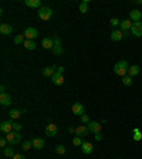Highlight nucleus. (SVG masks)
I'll return each instance as SVG.
<instances>
[{
	"mask_svg": "<svg viewBox=\"0 0 142 159\" xmlns=\"http://www.w3.org/2000/svg\"><path fill=\"white\" fill-rule=\"evenodd\" d=\"M128 68H129L128 63H126L125 60H121V61H118V63L114 66V72H115L117 75H119V77H125L126 72H128Z\"/></svg>",
	"mask_w": 142,
	"mask_h": 159,
	"instance_id": "f257e3e1",
	"label": "nucleus"
},
{
	"mask_svg": "<svg viewBox=\"0 0 142 159\" xmlns=\"http://www.w3.org/2000/svg\"><path fill=\"white\" fill-rule=\"evenodd\" d=\"M37 14H38V17L41 18V20H50V18L53 17V10L48 6H43L41 9H38Z\"/></svg>",
	"mask_w": 142,
	"mask_h": 159,
	"instance_id": "f03ea898",
	"label": "nucleus"
},
{
	"mask_svg": "<svg viewBox=\"0 0 142 159\" xmlns=\"http://www.w3.org/2000/svg\"><path fill=\"white\" fill-rule=\"evenodd\" d=\"M6 139H7L9 143H12V145H17V143H20V141H21V135H20V132L12 131V132L6 134Z\"/></svg>",
	"mask_w": 142,
	"mask_h": 159,
	"instance_id": "7ed1b4c3",
	"label": "nucleus"
},
{
	"mask_svg": "<svg viewBox=\"0 0 142 159\" xmlns=\"http://www.w3.org/2000/svg\"><path fill=\"white\" fill-rule=\"evenodd\" d=\"M23 34L26 37V40H33L34 41L36 38H37V35H38V31H37V29H34V27H27Z\"/></svg>",
	"mask_w": 142,
	"mask_h": 159,
	"instance_id": "20e7f679",
	"label": "nucleus"
},
{
	"mask_svg": "<svg viewBox=\"0 0 142 159\" xmlns=\"http://www.w3.org/2000/svg\"><path fill=\"white\" fill-rule=\"evenodd\" d=\"M71 111H72V114L74 115H77V117H81V115H84V111H85V108L83 104H80V102H75V104H72L71 106Z\"/></svg>",
	"mask_w": 142,
	"mask_h": 159,
	"instance_id": "39448f33",
	"label": "nucleus"
},
{
	"mask_svg": "<svg viewBox=\"0 0 142 159\" xmlns=\"http://www.w3.org/2000/svg\"><path fill=\"white\" fill-rule=\"evenodd\" d=\"M131 33L135 35V37H142V23H141V21L132 23V27H131Z\"/></svg>",
	"mask_w": 142,
	"mask_h": 159,
	"instance_id": "423d86ee",
	"label": "nucleus"
},
{
	"mask_svg": "<svg viewBox=\"0 0 142 159\" xmlns=\"http://www.w3.org/2000/svg\"><path fill=\"white\" fill-rule=\"evenodd\" d=\"M44 132H46V135H47V136H50V138H54V136L57 135V132H58V128H57V125L48 124L47 126H46Z\"/></svg>",
	"mask_w": 142,
	"mask_h": 159,
	"instance_id": "0eeeda50",
	"label": "nucleus"
},
{
	"mask_svg": "<svg viewBox=\"0 0 142 159\" xmlns=\"http://www.w3.org/2000/svg\"><path fill=\"white\" fill-rule=\"evenodd\" d=\"M0 131L4 132V134L12 132V131H13V121H12V119H9V121H3V122L0 124Z\"/></svg>",
	"mask_w": 142,
	"mask_h": 159,
	"instance_id": "6e6552de",
	"label": "nucleus"
},
{
	"mask_svg": "<svg viewBox=\"0 0 142 159\" xmlns=\"http://www.w3.org/2000/svg\"><path fill=\"white\" fill-rule=\"evenodd\" d=\"M88 126H85V125H80V126H77V129H75V136H80V138H84V136H87L88 135Z\"/></svg>",
	"mask_w": 142,
	"mask_h": 159,
	"instance_id": "1a4fd4ad",
	"label": "nucleus"
},
{
	"mask_svg": "<svg viewBox=\"0 0 142 159\" xmlns=\"http://www.w3.org/2000/svg\"><path fill=\"white\" fill-rule=\"evenodd\" d=\"M0 104L3 106H9L12 104V97L7 92H1L0 94Z\"/></svg>",
	"mask_w": 142,
	"mask_h": 159,
	"instance_id": "9d476101",
	"label": "nucleus"
},
{
	"mask_svg": "<svg viewBox=\"0 0 142 159\" xmlns=\"http://www.w3.org/2000/svg\"><path fill=\"white\" fill-rule=\"evenodd\" d=\"M51 81H53L54 85H63L64 84V77H63V74H60V72H54V75L51 77Z\"/></svg>",
	"mask_w": 142,
	"mask_h": 159,
	"instance_id": "9b49d317",
	"label": "nucleus"
},
{
	"mask_svg": "<svg viewBox=\"0 0 142 159\" xmlns=\"http://www.w3.org/2000/svg\"><path fill=\"white\" fill-rule=\"evenodd\" d=\"M142 18V13L139 10H137V9H134L131 13H129V20L132 21V23H137V21H141Z\"/></svg>",
	"mask_w": 142,
	"mask_h": 159,
	"instance_id": "f8f14e48",
	"label": "nucleus"
},
{
	"mask_svg": "<svg viewBox=\"0 0 142 159\" xmlns=\"http://www.w3.org/2000/svg\"><path fill=\"white\" fill-rule=\"evenodd\" d=\"M101 128H102V125H100V122H94V121H91L88 124V131L89 132H92V134H98V132H101Z\"/></svg>",
	"mask_w": 142,
	"mask_h": 159,
	"instance_id": "ddd939ff",
	"label": "nucleus"
},
{
	"mask_svg": "<svg viewBox=\"0 0 142 159\" xmlns=\"http://www.w3.org/2000/svg\"><path fill=\"white\" fill-rule=\"evenodd\" d=\"M41 46H43V48H46V50H51V48L54 47L53 38H50V37H44V38L41 40Z\"/></svg>",
	"mask_w": 142,
	"mask_h": 159,
	"instance_id": "4468645a",
	"label": "nucleus"
},
{
	"mask_svg": "<svg viewBox=\"0 0 142 159\" xmlns=\"http://www.w3.org/2000/svg\"><path fill=\"white\" fill-rule=\"evenodd\" d=\"M0 33L3 35H9L13 33V27L10 26V24H6V23H3L1 26H0Z\"/></svg>",
	"mask_w": 142,
	"mask_h": 159,
	"instance_id": "2eb2a0df",
	"label": "nucleus"
},
{
	"mask_svg": "<svg viewBox=\"0 0 142 159\" xmlns=\"http://www.w3.org/2000/svg\"><path fill=\"white\" fill-rule=\"evenodd\" d=\"M81 149H83V152H84L85 155H89V154H92L94 146H92V143H91V142H83Z\"/></svg>",
	"mask_w": 142,
	"mask_h": 159,
	"instance_id": "dca6fc26",
	"label": "nucleus"
},
{
	"mask_svg": "<svg viewBox=\"0 0 142 159\" xmlns=\"http://www.w3.org/2000/svg\"><path fill=\"white\" fill-rule=\"evenodd\" d=\"M31 142H33V148H34V149H37V151L43 149V148H44V143H46L43 138H34Z\"/></svg>",
	"mask_w": 142,
	"mask_h": 159,
	"instance_id": "f3484780",
	"label": "nucleus"
},
{
	"mask_svg": "<svg viewBox=\"0 0 142 159\" xmlns=\"http://www.w3.org/2000/svg\"><path fill=\"white\" fill-rule=\"evenodd\" d=\"M119 26H121V31H122V33H126L128 30H131V27H132V21H131L129 18H128V20H122Z\"/></svg>",
	"mask_w": 142,
	"mask_h": 159,
	"instance_id": "a211bd4d",
	"label": "nucleus"
},
{
	"mask_svg": "<svg viewBox=\"0 0 142 159\" xmlns=\"http://www.w3.org/2000/svg\"><path fill=\"white\" fill-rule=\"evenodd\" d=\"M24 3H26V6H29V7H33V9H41V7H43L40 0H26Z\"/></svg>",
	"mask_w": 142,
	"mask_h": 159,
	"instance_id": "6ab92c4d",
	"label": "nucleus"
},
{
	"mask_svg": "<svg viewBox=\"0 0 142 159\" xmlns=\"http://www.w3.org/2000/svg\"><path fill=\"white\" fill-rule=\"evenodd\" d=\"M55 71H57V67H55V66L46 67V68H43V75H44V77H53Z\"/></svg>",
	"mask_w": 142,
	"mask_h": 159,
	"instance_id": "aec40b11",
	"label": "nucleus"
},
{
	"mask_svg": "<svg viewBox=\"0 0 142 159\" xmlns=\"http://www.w3.org/2000/svg\"><path fill=\"white\" fill-rule=\"evenodd\" d=\"M122 37H124V33L121 30H114L111 33V40L112 41H119V40H122Z\"/></svg>",
	"mask_w": 142,
	"mask_h": 159,
	"instance_id": "412c9836",
	"label": "nucleus"
},
{
	"mask_svg": "<svg viewBox=\"0 0 142 159\" xmlns=\"http://www.w3.org/2000/svg\"><path fill=\"white\" fill-rule=\"evenodd\" d=\"M24 111H20V109H10L9 111V118L10 119H17V118H20V115L23 114Z\"/></svg>",
	"mask_w": 142,
	"mask_h": 159,
	"instance_id": "4be33fe9",
	"label": "nucleus"
},
{
	"mask_svg": "<svg viewBox=\"0 0 142 159\" xmlns=\"http://www.w3.org/2000/svg\"><path fill=\"white\" fill-rule=\"evenodd\" d=\"M3 156H6V158H13V156H14V151H13V148L4 146V148H3Z\"/></svg>",
	"mask_w": 142,
	"mask_h": 159,
	"instance_id": "5701e85b",
	"label": "nucleus"
},
{
	"mask_svg": "<svg viewBox=\"0 0 142 159\" xmlns=\"http://www.w3.org/2000/svg\"><path fill=\"white\" fill-rule=\"evenodd\" d=\"M139 74V67L138 66H131L129 68H128V75L129 77H135V75H138Z\"/></svg>",
	"mask_w": 142,
	"mask_h": 159,
	"instance_id": "b1692460",
	"label": "nucleus"
},
{
	"mask_svg": "<svg viewBox=\"0 0 142 159\" xmlns=\"http://www.w3.org/2000/svg\"><path fill=\"white\" fill-rule=\"evenodd\" d=\"M23 46H24V48H27V50H31V51H33V50H36V47H37V44H36L33 40H26Z\"/></svg>",
	"mask_w": 142,
	"mask_h": 159,
	"instance_id": "393cba45",
	"label": "nucleus"
},
{
	"mask_svg": "<svg viewBox=\"0 0 142 159\" xmlns=\"http://www.w3.org/2000/svg\"><path fill=\"white\" fill-rule=\"evenodd\" d=\"M88 0H83V1H81V3H80V7H78V9H80V12H81V13H87V12H88Z\"/></svg>",
	"mask_w": 142,
	"mask_h": 159,
	"instance_id": "a878e982",
	"label": "nucleus"
},
{
	"mask_svg": "<svg viewBox=\"0 0 142 159\" xmlns=\"http://www.w3.org/2000/svg\"><path fill=\"white\" fill-rule=\"evenodd\" d=\"M132 134H134V141L139 142L142 139V132L138 129V128H134V131H132Z\"/></svg>",
	"mask_w": 142,
	"mask_h": 159,
	"instance_id": "bb28decb",
	"label": "nucleus"
},
{
	"mask_svg": "<svg viewBox=\"0 0 142 159\" xmlns=\"http://www.w3.org/2000/svg\"><path fill=\"white\" fill-rule=\"evenodd\" d=\"M51 51H53L54 55H61V54L64 53V48H63V46H54L53 48H51Z\"/></svg>",
	"mask_w": 142,
	"mask_h": 159,
	"instance_id": "cd10ccee",
	"label": "nucleus"
},
{
	"mask_svg": "<svg viewBox=\"0 0 142 159\" xmlns=\"http://www.w3.org/2000/svg\"><path fill=\"white\" fill-rule=\"evenodd\" d=\"M122 84H124L125 87H131L132 85V77H129V75L122 77Z\"/></svg>",
	"mask_w": 142,
	"mask_h": 159,
	"instance_id": "c85d7f7f",
	"label": "nucleus"
},
{
	"mask_svg": "<svg viewBox=\"0 0 142 159\" xmlns=\"http://www.w3.org/2000/svg\"><path fill=\"white\" fill-rule=\"evenodd\" d=\"M24 41H26L24 34H17L14 37V43H16V44H24Z\"/></svg>",
	"mask_w": 142,
	"mask_h": 159,
	"instance_id": "c756f323",
	"label": "nucleus"
},
{
	"mask_svg": "<svg viewBox=\"0 0 142 159\" xmlns=\"http://www.w3.org/2000/svg\"><path fill=\"white\" fill-rule=\"evenodd\" d=\"M31 146H33V142L31 141H24L21 143V149L23 151H29V149H31Z\"/></svg>",
	"mask_w": 142,
	"mask_h": 159,
	"instance_id": "7c9ffc66",
	"label": "nucleus"
},
{
	"mask_svg": "<svg viewBox=\"0 0 142 159\" xmlns=\"http://www.w3.org/2000/svg\"><path fill=\"white\" fill-rule=\"evenodd\" d=\"M54 151H55L58 155H64V154H66V146H63V145H57V146L54 148Z\"/></svg>",
	"mask_w": 142,
	"mask_h": 159,
	"instance_id": "2f4dec72",
	"label": "nucleus"
},
{
	"mask_svg": "<svg viewBox=\"0 0 142 159\" xmlns=\"http://www.w3.org/2000/svg\"><path fill=\"white\" fill-rule=\"evenodd\" d=\"M72 143H74L75 146H81V145H83V139H81L80 136H75V138L72 139Z\"/></svg>",
	"mask_w": 142,
	"mask_h": 159,
	"instance_id": "473e14b6",
	"label": "nucleus"
},
{
	"mask_svg": "<svg viewBox=\"0 0 142 159\" xmlns=\"http://www.w3.org/2000/svg\"><path fill=\"white\" fill-rule=\"evenodd\" d=\"M21 128H23V125H21V124H18V122H13V131L20 132V131H21Z\"/></svg>",
	"mask_w": 142,
	"mask_h": 159,
	"instance_id": "72a5a7b5",
	"label": "nucleus"
},
{
	"mask_svg": "<svg viewBox=\"0 0 142 159\" xmlns=\"http://www.w3.org/2000/svg\"><path fill=\"white\" fill-rule=\"evenodd\" d=\"M81 122H83V124H89V122H91L87 114H84V115H81Z\"/></svg>",
	"mask_w": 142,
	"mask_h": 159,
	"instance_id": "f704fd0d",
	"label": "nucleus"
},
{
	"mask_svg": "<svg viewBox=\"0 0 142 159\" xmlns=\"http://www.w3.org/2000/svg\"><path fill=\"white\" fill-rule=\"evenodd\" d=\"M109 23H111V26H118V24H121V21H119V20H118L117 17H112Z\"/></svg>",
	"mask_w": 142,
	"mask_h": 159,
	"instance_id": "c9c22d12",
	"label": "nucleus"
},
{
	"mask_svg": "<svg viewBox=\"0 0 142 159\" xmlns=\"http://www.w3.org/2000/svg\"><path fill=\"white\" fill-rule=\"evenodd\" d=\"M0 146H1V148L7 146V139H6V136H3V138L0 139Z\"/></svg>",
	"mask_w": 142,
	"mask_h": 159,
	"instance_id": "e433bc0d",
	"label": "nucleus"
},
{
	"mask_svg": "<svg viewBox=\"0 0 142 159\" xmlns=\"http://www.w3.org/2000/svg\"><path fill=\"white\" fill-rule=\"evenodd\" d=\"M53 41H54V46H61V40H60V37H54Z\"/></svg>",
	"mask_w": 142,
	"mask_h": 159,
	"instance_id": "4c0bfd02",
	"label": "nucleus"
},
{
	"mask_svg": "<svg viewBox=\"0 0 142 159\" xmlns=\"http://www.w3.org/2000/svg\"><path fill=\"white\" fill-rule=\"evenodd\" d=\"M94 138H95V141H102V138H104V136H102V135H101V132H98V134H95V136H94Z\"/></svg>",
	"mask_w": 142,
	"mask_h": 159,
	"instance_id": "58836bf2",
	"label": "nucleus"
},
{
	"mask_svg": "<svg viewBox=\"0 0 142 159\" xmlns=\"http://www.w3.org/2000/svg\"><path fill=\"white\" fill-rule=\"evenodd\" d=\"M13 159H26V156H24V155H20V154H18V155H14V156H13Z\"/></svg>",
	"mask_w": 142,
	"mask_h": 159,
	"instance_id": "ea45409f",
	"label": "nucleus"
},
{
	"mask_svg": "<svg viewBox=\"0 0 142 159\" xmlns=\"http://www.w3.org/2000/svg\"><path fill=\"white\" fill-rule=\"evenodd\" d=\"M64 70H66L64 67H57V72H60V74H63V72H64Z\"/></svg>",
	"mask_w": 142,
	"mask_h": 159,
	"instance_id": "a19ab883",
	"label": "nucleus"
},
{
	"mask_svg": "<svg viewBox=\"0 0 142 159\" xmlns=\"http://www.w3.org/2000/svg\"><path fill=\"white\" fill-rule=\"evenodd\" d=\"M68 132H71V134H75V129H74L72 126H70V128H68Z\"/></svg>",
	"mask_w": 142,
	"mask_h": 159,
	"instance_id": "79ce46f5",
	"label": "nucleus"
},
{
	"mask_svg": "<svg viewBox=\"0 0 142 159\" xmlns=\"http://www.w3.org/2000/svg\"><path fill=\"white\" fill-rule=\"evenodd\" d=\"M134 3H135V4H142V0H135Z\"/></svg>",
	"mask_w": 142,
	"mask_h": 159,
	"instance_id": "37998d69",
	"label": "nucleus"
},
{
	"mask_svg": "<svg viewBox=\"0 0 142 159\" xmlns=\"http://www.w3.org/2000/svg\"><path fill=\"white\" fill-rule=\"evenodd\" d=\"M0 89H1V92H6V87H4V85H1V87H0Z\"/></svg>",
	"mask_w": 142,
	"mask_h": 159,
	"instance_id": "c03bdc74",
	"label": "nucleus"
}]
</instances>
